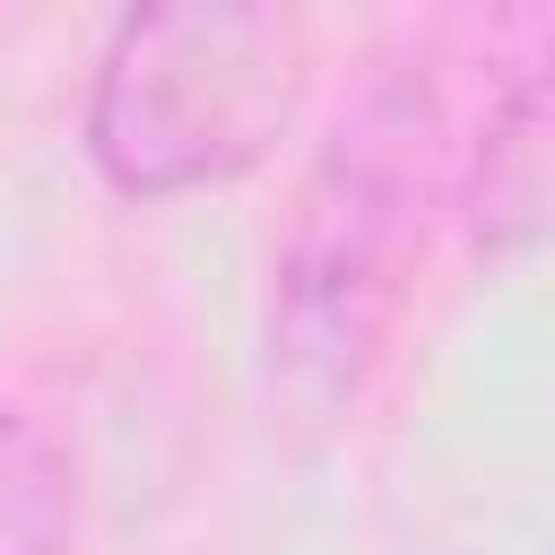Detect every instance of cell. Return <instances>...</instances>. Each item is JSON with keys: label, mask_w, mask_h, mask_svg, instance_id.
Masks as SVG:
<instances>
[{"label": "cell", "mask_w": 555, "mask_h": 555, "mask_svg": "<svg viewBox=\"0 0 555 555\" xmlns=\"http://www.w3.org/2000/svg\"><path fill=\"white\" fill-rule=\"evenodd\" d=\"M78 546V460L69 442L0 399V555H69Z\"/></svg>", "instance_id": "obj_4"}, {"label": "cell", "mask_w": 555, "mask_h": 555, "mask_svg": "<svg viewBox=\"0 0 555 555\" xmlns=\"http://www.w3.org/2000/svg\"><path fill=\"white\" fill-rule=\"evenodd\" d=\"M546 9L486 17V95L451 165V208L486 260H512L546 234Z\"/></svg>", "instance_id": "obj_3"}, {"label": "cell", "mask_w": 555, "mask_h": 555, "mask_svg": "<svg viewBox=\"0 0 555 555\" xmlns=\"http://www.w3.org/2000/svg\"><path fill=\"white\" fill-rule=\"evenodd\" d=\"M312 26L278 0H156L113 17L87 78V156L130 199L243 182L304 113Z\"/></svg>", "instance_id": "obj_2"}, {"label": "cell", "mask_w": 555, "mask_h": 555, "mask_svg": "<svg viewBox=\"0 0 555 555\" xmlns=\"http://www.w3.org/2000/svg\"><path fill=\"white\" fill-rule=\"evenodd\" d=\"M451 26H399L364 52L347 104L286 182L260 286V390L278 425L330 434L382 373L416 295L434 217L451 208Z\"/></svg>", "instance_id": "obj_1"}]
</instances>
